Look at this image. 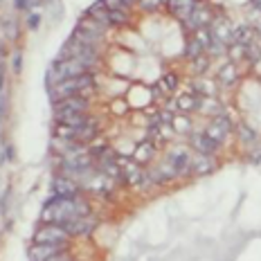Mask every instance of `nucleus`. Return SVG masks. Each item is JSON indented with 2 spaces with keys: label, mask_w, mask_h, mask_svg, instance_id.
<instances>
[{
  "label": "nucleus",
  "mask_w": 261,
  "mask_h": 261,
  "mask_svg": "<svg viewBox=\"0 0 261 261\" xmlns=\"http://www.w3.org/2000/svg\"><path fill=\"white\" fill-rule=\"evenodd\" d=\"M90 207L84 198L79 196H59L45 203V207L41 212V219L45 223H65L70 219H77V216H88Z\"/></svg>",
  "instance_id": "nucleus-1"
},
{
  "label": "nucleus",
  "mask_w": 261,
  "mask_h": 261,
  "mask_svg": "<svg viewBox=\"0 0 261 261\" xmlns=\"http://www.w3.org/2000/svg\"><path fill=\"white\" fill-rule=\"evenodd\" d=\"M90 65H86L84 61H79V59H59V61L52 63L50 72H47V81L52 84H59V81L63 79H70V77H77V74H86L90 72Z\"/></svg>",
  "instance_id": "nucleus-2"
},
{
  "label": "nucleus",
  "mask_w": 261,
  "mask_h": 261,
  "mask_svg": "<svg viewBox=\"0 0 261 261\" xmlns=\"http://www.w3.org/2000/svg\"><path fill=\"white\" fill-rule=\"evenodd\" d=\"M92 86V74L86 72V74H77V77H70V79H63L54 86V97L63 99V97H72V95H81L84 90H88Z\"/></svg>",
  "instance_id": "nucleus-3"
},
{
  "label": "nucleus",
  "mask_w": 261,
  "mask_h": 261,
  "mask_svg": "<svg viewBox=\"0 0 261 261\" xmlns=\"http://www.w3.org/2000/svg\"><path fill=\"white\" fill-rule=\"evenodd\" d=\"M68 239H70V234L63 230V225H59V223H45V225H41L39 232L34 234L36 243H54V246H65Z\"/></svg>",
  "instance_id": "nucleus-4"
},
{
  "label": "nucleus",
  "mask_w": 261,
  "mask_h": 261,
  "mask_svg": "<svg viewBox=\"0 0 261 261\" xmlns=\"http://www.w3.org/2000/svg\"><path fill=\"white\" fill-rule=\"evenodd\" d=\"M212 20H214V14H212V9L207 7V5H194L192 14H189V18L185 20V27L192 32H198L203 30V27H210Z\"/></svg>",
  "instance_id": "nucleus-5"
},
{
  "label": "nucleus",
  "mask_w": 261,
  "mask_h": 261,
  "mask_svg": "<svg viewBox=\"0 0 261 261\" xmlns=\"http://www.w3.org/2000/svg\"><path fill=\"white\" fill-rule=\"evenodd\" d=\"M90 108L88 97L72 95V97H63L57 101V113H86Z\"/></svg>",
  "instance_id": "nucleus-6"
},
{
  "label": "nucleus",
  "mask_w": 261,
  "mask_h": 261,
  "mask_svg": "<svg viewBox=\"0 0 261 261\" xmlns=\"http://www.w3.org/2000/svg\"><path fill=\"white\" fill-rule=\"evenodd\" d=\"M230 128H232V124H230V119H227L225 115H219V117H214V122L207 126V130H205V135H207L210 140H214L216 144H221L223 140L227 138V133H230Z\"/></svg>",
  "instance_id": "nucleus-7"
},
{
  "label": "nucleus",
  "mask_w": 261,
  "mask_h": 261,
  "mask_svg": "<svg viewBox=\"0 0 261 261\" xmlns=\"http://www.w3.org/2000/svg\"><path fill=\"white\" fill-rule=\"evenodd\" d=\"M65 246H54V243H34L30 248V261H50L54 254L63 252Z\"/></svg>",
  "instance_id": "nucleus-8"
},
{
  "label": "nucleus",
  "mask_w": 261,
  "mask_h": 261,
  "mask_svg": "<svg viewBox=\"0 0 261 261\" xmlns=\"http://www.w3.org/2000/svg\"><path fill=\"white\" fill-rule=\"evenodd\" d=\"M61 225L70 237L72 234H88V232L92 230V225H95V219H92L90 214L88 216H77V219H70V221L61 223Z\"/></svg>",
  "instance_id": "nucleus-9"
},
{
  "label": "nucleus",
  "mask_w": 261,
  "mask_h": 261,
  "mask_svg": "<svg viewBox=\"0 0 261 261\" xmlns=\"http://www.w3.org/2000/svg\"><path fill=\"white\" fill-rule=\"evenodd\" d=\"M194 5H196V0H167V7H169V12L176 16L178 20H182V23L189 18Z\"/></svg>",
  "instance_id": "nucleus-10"
},
{
  "label": "nucleus",
  "mask_w": 261,
  "mask_h": 261,
  "mask_svg": "<svg viewBox=\"0 0 261 261\" xmlns=\"http://www.w3.org/2000/svg\"><path fill=\"white\" fill-rule=\"evenodd\" d=\"M57 122L63 124V126H72V128H81V126L92 124L86 117V113H57Z\"/></svg>",
  "instance_id": "nucleus-11"
},
{
  "label": "nucleus",
  "mask_w": 261,
  "mask_h": 261,
  "mask_svg": "<svg viewBox=\"0 0 261 261\" xmlns=\"http://www.w3.org/2000/svg\"><path fill=\"white\" fill-rule=\"evenodd\" d=\"M54 194L57 196H77L79 194V182L72 180V178L68 176H59L57 180H54Z\"/></svg>",
  "instance_id": "nucleus-12"
},
{
  "label": "nucleus",
  "mask_w": 261,
  "mask_h": 261,
  "mask_svg": "<svg viewBox=\"0 0 261 261\" xmlns=\"http://www.w3.org/2000/svg\"><path fill=\"white\" fill-rule=\"evenodd\" d=\"M192 146H194L196 151H198L200 155H212V153L216 151V146H219V144H216L214 140H210L205 133H194V135H192Z\"/></svg>",
  "instance_id": "nucleus-13"
},
{
  "label": "nucleus",
  "mask_w": 261,
  "mask_h": 261,
  "mask_svg": "<svg viewBox=\"0 0 261 261\" xmlns=\"http://www.w3.org/2000/svg\"><path fill=\"white\" fill-rule=\"evenodd\" d=\"M212 39L214 41H221V43H227L230 45V36H232V27L227 25V20H212Z\"/></svg>",
  "instance_id": "nucleus-14"
},
{
  "label": "nucleus",
  "mask_w": 261,
  "mask_h": 261,
  "mask_svg": "<svg viewBox=\"0 0 261 261\" xmlns=\"http://www.w3.org/2000/svg\"><path fill=\"white\" fill-rule=\"evenodd\" d=\"M77 30H81L84 34H88V36H95V39H101V36H104V32H106V27L101 23H97L95 18H90V16H86L84 20H79Z\"/></svg>",
  "instance_id": "nucleus-15"
},
{
  "label": "nucleus",
  "mask_w": 261,
  "mask_h": 261,
  "mask_svg": "<svg viewBox=\"0 0 261 261\" xmlns=\"http://www.w3.org/2000/svg\"><path fill=\"white\" fill-rule=\"evenodd\" d=\"M230 43H239V45H250V43H254V27L241 25V27H237V30H232Z\"/></svg>",
  "instance_id": "nucleus-16"
},
{
  "label": "nucleus",
  "mask_w": 261,
  "mask_h": 261,
  "mask_svg": "<svg viewBox=\"0 0 261 261\" xmlns=\"http://www.w3.org/2000/svg\"><path fill=\"white\" fill-rule=\"evenodd\" d=\"M171 167L173 171L178 173H189V167H192V160H189V155L185 153V151H176V153H171Z\"/></svg>",
  "instance_id": "nucleus-17"
},
{
  "label": "nucleus",
  "mask_w": 261,
  "mask_h": 261,
  "mask_svg": "<svg viewBox=\"0 0 261 261\" xmlns=\"http://www.w3.org/2000/svg\"><path fill=\"white\" fill-rule=\"evenodd\" d=\"M212 169H214V160H212L210 155H200L196 158V160H192V167H189V171L192 173H210Z\"/></svg>",
  "instance_id": "nucleus-18"
},
{
  "label": "nucleus",
  "mask_w": 261,
  "mask_h": 261,
  "mask_svg": "<svg viewBox=\"0 0 261 261\" xmlns=\"http://www.w3.org/2000/svg\"><path fill=\"white\" fill-rule=\"evenodd\" d=\"M234 81H237V65H234V63L223 65V68L219 70V84H223V86H232Z\"/></svg>",
  "instance_id": "nucleus-19"
},
{
  "label": "nucleus",
  "mask_w": 261,
  "mask_h": 261,
  "mask_svg": "<svg viewBox=\"0 0 261 261\" xmlns=\"http://www.w3.org/2000/svg\"><path fill=\"white\" fill-rule=\"evenodd\" d=\"M198 108V95H182V97H178V111H182V113H189V111H196Z\"/></svg>",
  "instance_id": "nucleus-20"
},
{
  "label": "nucleus",
  "mask_w": 261,
  "mask_h": 261,
  "mask_svg": "<svg viewBox=\"0 0 261 261\" xmlns=\"http://www.w3.org/2000/svg\"><path fill=\"white\" fill-rule=\"evenodd\" d=\"M88 16H90V18H95L97 23H101L104 27L111 25V23H108V9H106L101 3H97L95 7H90V9H88Z\"/></svg>",
  "instance_id": "nucleus-21"
},
{
  "label": "nucleus",
  "mask_w": 261,
  "mask_h": 261,
  "mask_svg": "<svg viewBox=\"0 0 261 261\" xmlns=\"http://www.w3.org/2000/svg\"><path fill=\"white\" fill-rule=\"evenodd\" d=\"M153 158V142H142L138 146V151H135V162H146V160H151Z\"/></svg>",
  "instance_id": "nucleus-22"
},
{
  "label": "nucleus",
  "mask_w": 261,
  "mask_h": 261,
  "mask_svg": "<svg viewBox=\"0 0 261 261\" xmlns=\"http://www.w3.org/2000/svg\"><path fill=\"white\" fill-rule=\"evenodd\" d=\"M227 54H230L232 63L234 61H241V59L248 57V45H239V43H230V50H227Z\"/></svg>",
  "instance_id": "nucleus-23"
},
{
  "label": "nucleus",
  "mask_w": 261,
  "mask_h": 261,
  "mask_svg": "<svg viewBox=\"0 0 261 261\" xmlns=\"http://www.w3.org/2000/svg\"><path fill=\"white\" fill-rule=\"evenodd\" d=\"M171 128L178 130V133H189V130H192V124H189L187 117L176 115V117H173V122H171Z\"/></svg>",
  "instance_id": "nucleus-24"
},
{
  "label": "nucleus",
  "mask_w": 261,
  "mask_h": 261,
  "mask_svg": "<svg viewBox=\"0 0 261 261\" xmlns=\"http://www.w3.org/2000/svg\"><path fill=\"white\" fill-rule=\"evenodd\" d=\"M176 86H178L176 74H165V77L160 79V84H158V88H162L167 92H173V90H176Z\"/></svg>",
  "instance_id": "nucleus-25"
},
{
  "label": "nucleus",
  "mask_w": 261,
  "mask_h": 261,
  "mask_svg": "<svg viewBox=\"0 0 261 261\" xmlns=\"http://www.w3.org/2000/svg\"><path fill=\"white\" fill-rule=\"evenodd\" d=\"M185 54H187L189 59H198L200 54H205V50H203V45H200L196 39H192L189 41V45H187V50H185Z\"/></svg>",
  "instance_id": "nucleus-26"
},
{
  "label": "nucleus",
  "mask_w": 261,
  "mask_h": 261,
  "mask_svg": "<svg viewBox=\"0 0 261 261\" xmlns=\"http://www.w3.org/2000/svg\"><path fill=\"white\" fill-rule=\"evenodd\" d=\"M101 5H104L108 12H126V7H128L124 0H101Z\"/></svg>",
  "instance_id": "nucleus-27"
},
{
  "label": "nucleus",
  "mask_w": 261,
  "mask_h": 261,
  "mask_svg": "<svg viewBox=\"0 0 261 261\" xmlns=\"http://www.w3.org/2000/svg\"><path fill=\"white\" fill-rule=\"evenodd\" d=\"M192 61H194V72H196V74H203L205 70L210 68V59L205 57V54H200L198 59H192Z\"/></svg>",
  "instance_id": "nucleus-28"
},
{
  "label": "nucleus",
  "mask_w": 261,
  "mask_h": 261,
  "mask_svg": "<svg viewBox=\"0 0 261 261\" xmlns=\"http://www.w3.org/2000/svg\"><path fill=\"white\" fill-rule=\"evenodd\" d=\"M108 23L124 25V23H128V16H126V12H108Z\"/></svg>",
  "instance_id": "nucleus-29"
},
{
  "label": "nucleus",
  "mask_w": 261,
  "mask_h": 261,
  "mask_svg": "<svg viewBox=\"0 0 261 261\" xmlns=\"http://www.w3.org/2000/svg\"><path fill=\"white\" fill-rule=\"evenodd\" d=\"M239 133H241V138L246 140V142H250V140L257 138V133H252V130H250L248 126H241V128H239Z\"/></svg>",
  "instance_id": "nucleus-30"
},
{
  "label": "nucleus",
  "mask_w": 261,
  "mask_h": 261,
  "mask_svg": "<svg viewBox=\"0 0 261 261\" xmlns=\"http://www.w3.org/2000/svg\"><path fill=\"white\" fill-rule=\"evenodd\" d=\"M250 162H257V165H259V162H261V149H257L252 155H250Z\"/></svg>",
  "instance_id": "nucleus-31"
},
{
  "label": "nucleus",
  "mask_w": 261,
  "mask_h": 261,
  "mask_svg": "<svg viewBox=\"0 0 261 261\" xmlns=\"http://www.w3.org/2000/svg\"><path fill=\"white\" fill-rule=\"evenodd\" d=\"M27 3H30V0H16V7H18V9H27V7H30Z\"/></svg>",
  "instance_id": "nucleus-32"
},
{
  "label": "nucleus",
  "mask_w": 261,
  "mask_h": 261,
  "mask_svg": "<svg viewBox=\"0 0 261 261\" xmlns=\"http://www.w3.org/2000/svg\"><path fill=\"white\" fill-rule=\"evenodd\" d=\"M36 25H39V16H32V18H30V27H36Z\"/></svg>",
  "instance_id": "nucleus-33"
},
{
  "label": "nucleus",
  "mask_w": 261,
  "mask_h": 261,
  "mask_svg": "<svg viewBox=\"0 0 261 261\" xmlns=\"http://www.w3.org/2000/svg\"><path fill=\"white\" fill-rule=\"evenodd\" d=\"M14 68H16V72L20 70V57H16V61H14Z\"/></svg>",
  "instance_id": "nucleus-34"
},
{
  "label": "nucleus",
  "mask_w": 261,
  "mask_h": 261,
  "mask_svg": "<svg viewBox=\"0 0 261 261\" xmlns=\"http://www.w3.org/2000/svg\"><path fill=\"white\" fill-rule=\"evenodd\" d=\"M252 5H254V9H257V12H261V0H252Z\"/></svg>",
  "instance_id": "nucleus-35"
},
{
  "label": "nucleus",
  "mask_w": 261,
  "mask_h": 261,
  "mask_svg": "<svg viewBox=\"0 0 261 261\" xmlns=\"http://www.w3.org/2000/svg\"><path fill=\"white\" fill-rule=\"evenodd\" d=\"M0 115H3V92H0Z\"/></svg>",
  "instance_id": "nucleus-36"
}]
</instances>
